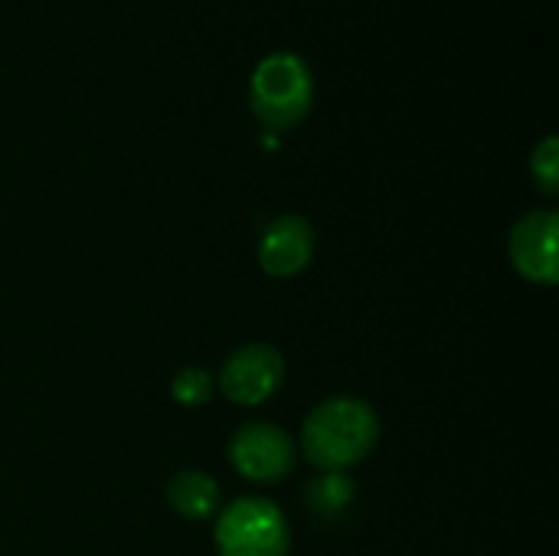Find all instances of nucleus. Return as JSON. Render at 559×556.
<instances>
[{
	"label": "nucleus",
	"mask_w": 559,
	"mask_h": 556,
	"mask_svg": "<svg viewBox=\"0 0 559 556\" xmlns=\"http://www.w3.org/2000/svg\"><path fill=\"white\" fill-rule=\"evenodd\" d=\"M285 383V357L272 344H242L236 347L216 377L219 393L236 406H262Z\"/></svg>",
	"instance_id": "nucleus-5"
},
{
	"label": "nucleus",
	"mask_w": 559,
	"mask_h": 556,
	"mask_svg": "<svg viewBox=\"0 0 559 556\" xmlns=\"http://www.w3.org/2000/svg\"><path fill=\"white\" fill-rule=\"evenodd\" d=\"M295 462H298L295 439L269 419L246 423L229 439V465L249 482L278 485L295 472Z\"/></svg>",
	"instance_id": "nucleus-4"
},
{
	"label": "nucleus",
	"mask_w": 559,
	"mask_h": 556,
	"mask_svg": "<svg viewBox=\"0 0 559 556\" xmlns=\"http://www.w3.org/2000/svg\"><path fill=\"white\" fill-rule=\"evenodd\" d=\"M354 498H357V485L347 472H321L305 488V508L318 521L341 518L354 505Z\"/></svg>",
	"instance_id": "nucleus-9"
},
{
	"label": "nucleus",
	"mask_w": 559,
	"mask_h": 556,
	"mask_svg": "<svg viewBox=\"0 0 559 556\" xmlns=\"http://www.w3.org/2000/svg\"><path fill=\"white\" fill-rule=\"evenodd\" d=\"M213 544L219 556H292V528L278 505L249 495L219 511Z\"/></svg>",
	"instance_id": "nucleus-3"
},
{
	"label": "nucleus",
	"mask_w": 559,
	"mask_h": 556,
	"mask_svg": "<svg viewBox=\"0 0 559 556\" xmlns=\"http://www.w3.org/2000/svg\"><path fill=\"white\" fill-rule=\"evenodd\" d=\"M531 177L534 184L547 193V197H557L559 193V138L557 134H547L534 154H531Z\"/></svg>",
	"instance_id": "nucleus-11"
},
{
	"label": "nucleus",
	"mask_w": 559,
	"mask_h": 556,
	"mask_svg": "<svg viewBox=\"0 0 559 556\" xmlns=\"http://www.w3.org/2000/svg\"><path fill=\"white\" fill-rule=\"evenodd\" d=\"M164 498L170 505V511L183 521H210L219 514V482L200 469H183L177 475H170V482L164 485Z\"/></svg>",
	"instance_id": "nucleus-8"
},
{
	"label": "nucleus",
	"mask_w": 559,
	"mask_h": 556,
	"mask_svg": "<svg viewBox=\"0 0 559 556\" xmlns=\"http://www.w3.org/2000/svg\"><path fill=\"white\" fill-rule=\"evenodd\" d=\"M213 390H216V380L203 367H180L170 380V397L183 410L206 406L213 400Z\"/></svg>",
	"instance_id": "nucleus-10"
},
{
	"label": "nucleus",
	"mask_w": 559,
	"mask_h": 556,
	"mask_svg": "<svg viewBox=\"0 0 559 556\" xmlns=\"http://www.w3.org/2000/svg\"><path fill=\"white\" fill-rule=\"evenodd\" d=\"M559 213L557 210H531L524 213L508 236V256L521 279L534 285H557L559 262Z\"/></svg>",
	"instance_id": "nucleus-6"
},
{
	"label": "nucleus",
	"mask_w": 559,
	"mask_h": 556,
	"mask_svg": "<svg viewBox=\"0 0 559 556\" xmlns=\"http://www.w3.org/2000/svg\"><path fill=\"white\" fill-rule=\"evenodd\" d=\"M318 249V236L308 216L285 213L272 220L259 239V269L269 279H295L301 275Z\"/></svg>",
	"instance_id": "nucleus-7"
},
{
	"label": "nucleus",
	"mask_w": 559,
	"mask_h": 556,
	"mask_svg": "<svg viewBox=\"0 0 559 556\" xmlns=\"http://www.w3.org/2000/svg\"><path fill=\"white\" fill-rule=\"evenodd\" d=\"M314 102V75L298 52H269L249 79V105L262 128L288 131L301 125Z\"/></svg>",
	"instance_id": "nucleus-2"
},
{
	"label": "nucleus",
	"mask_w": 559,
	"mask_h": 556,
	"mask_svg": "<svg viewBox=\"0 0 559 556\" xmlns=\"http://www.w3.org/2000/svg\"><path fill=\"white\" fill-rule=\"evenodd\" d=\"M380 416L360 397H331L318 403L301 426V452L318 472H347L380 442Z\"/></svg>",
	"instance_id": "nucleus-1"
}]
</instances>
